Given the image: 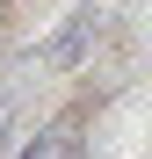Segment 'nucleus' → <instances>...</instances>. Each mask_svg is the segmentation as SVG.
<instances>
[{
  "label": "nucleus",
  "mask_w": 152,
  "mask_h": 159,
  "mask_svg": "<svg viewBox=\"0 0 152 159\" xmlns=\"http://www.w3.org/2000/svg\"><path fill=\"white\" fill-rule=\"evenodd\" d=\"M7 130H15V87H0V152H7Z\"/></svg>",
  "instance_id": "3"
},
{
  "label": "nucleus",
  "mask_w": 152,
  "mask_h": 159,
  "mask_svg": "<svg viewBox=\"0 0 152 159\" xmlns=\"http://www.w3.org/2000/svg\"><path fill=\"white\" fill-rule=\"evenodd\" d=\"M94 36H101V22H94V7H72L58 29H51L44 43H36V65L44 72H80L87 58H94Z\"/></svg>",
  "instance_id": "1"
},
{
  "label": "nucleus",
  "mask_w": 152,
  "mask_h": 159,
  "mask_svg": "<svg viewBox=\"0 0 152 159\" xmlns=\"http://www.w3.org/2000/svg\"><path fill=\"white\" fill-rule=\"evenodd\" d=\"M80 130H87L80 109H58L29 145H22V159H87V138H80Z\"/></svg>",
  "instance_id": "2"
}]
</instances>
